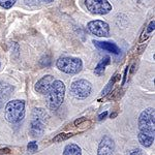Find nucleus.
I'll return each instance as SVG.
<instances>
[{"label": "nucleus", "mask_w": 155, "mask_h": 155, "mask_svg": "<svg viewBox=\"0 0 155 155\" xmlns=\"http://www.w3.org/2000/svg\"><path fill=\"white\" fill-rule=\"evenodd\" d=\"M155 134V110L148 107L139 117V134L137 139L142 146L150 147L154 143Z\"/></svg>", "instance_id": "f257e3e1"}, {"label": "nucleus", "mask_w": 155, "mask_h": 155, "mask_svg": "<svg viewBox=\"0 0 155 155\" xmlns=\"http://www.w3.org/2000/svg\"><path fill=\"white\" fill-rule=\"evenodd\" d=\"M47 95V104L50 110H57L61 106L65 95V85L60 80H54Z\"/></svg>", "instance_id": "f03ea898"}, {"label": "nucleus", "mask_w": 155, "mask_h": 155, "mask_svg": "<svg viewBox=\"0 0 155 155\" xmlns=\"http://www.w3.org/2000/svg\"><path fill=\"white\" fill-rule=\"evenodd\" d=\"M5 119L11 123H19L25 117V102L24 101L15 99L8 101L4 109Z\"/></svg>", "instance_id": "7ed1b4c3"}, {"label": "nucleus", "mask_w": 155, "mask_h": 155, "mask_svg": "<svg viewBox=\"0 0 155 155\" xmlns=\"http://www.w3.org/2000/svg\"><path fill=\"white\" fill-rule=\"evenodd\" d=\"M49 120V115L41 107L34 109L32 113V120H31V128L30 132L31 136L34 137H41L44 134L45 126Z\"/></svg>", "instance_id": "20e7f679"}, {"label": "nucleus", "mask_w": 155, "mask_h": 155, "mask_svg": "<svg viewBox=\"0 0 155 155\" xmlns=\"http://www.w3.org/2000/svg\"><path fill=\"white\" fill-rule=\"evenodd\" d=\"M57 68L68 74H76L82 71L83 63L81 59L74 57H61L56 62Z\"/></svg>", "instance_id": "39448f33"}, {"label": "nucleus", "mask_w": 155, "mask_h": 155, "mask_svg": "<svg viewBox=\"0 0 155 155\" xmlns=\"http://www.w3.org/2000/svg\"><path fill=\"white\" fill-rule=\"evenodd\" d=\"M92 90V85L89 81L84 79L74 81L71 86V93L77 99H83L89 96Z\"/></svg>", "instance_id": "423d86ee"}, {"label": "nucleus", "mask_w": 155, "mask_h": 155, "mask_svg": "<svg viewBox=\"0 0 155 155\" xmlns=\"http://www.w3.org/2000/svg\"><path fill=\"white\" fill-rule=\"evenodd\" d=\"M85 5L93 15H107L112 11V5L107 0H85Z\"/></svg>", "instance_id": "0eeeda50"}, {"label": "nucleus", "mask_w": 155, "mask_h": 155, "mask_svg": "<svg viewBox=\"0 0 155 155\" xmlns=\"http://www.w3.org/2000/svg\"><path fill=\"white\" fill-rule=\"evenodd\" d=\"M87 28L92 34L99 37H107L109 36L110 33V26L107 22L101 21V20H94V21H90Z\"/></svg>", "instance_id": "6e6552de"}, {"label": "nucleus", "mask_w": 155, "mask_h": 155, "mask_svg": "<svg viewBox=\"0 0 155 155\" xmlns=\"http://www.w3.org/2000/svg\"><path fill=\"white\" fill-rule=\"evenodd\" d=\"M115 143L110 137L104 136L99 143L97 155H114Z\"/></svg>", "instance_id": "1a4fd4ad"}, {"label": "nucleus", "mask_w": 155, "mask_h": 155, "mask_svg": "<svg viewBox=\"0 0 155 155\" xmlns=\"http://www.w3.org/2000/svg\"><path fill=\"white\" fill-rule=\"evenodd\" d=\"M53 82H54V77L51 76V74H47V76L42 77L35 84L34 89H35V91L38 92V93L42 94V95H46V94L48 93L50 87H51Z\"/></svg>", "instance_id": "9d476101"}, {"label": "nucleus", "mask_w": 155, "mask_h": 155, "mask_svg": "<svg viewBox=\"0 0 155 155\" xmlns=\"http://www.w3.org/2000/svg\"><path fill=\"white\" fill-rule=\"evenodd\" d=\"M93 44L95 45L96 48L104 50V51L111 52L113 54H119L120 53V49L114 42H110V41H93Z\"/></svg>", "instance_id": "9b49d317"}, {"label": "nucleus", "mask_w": 155, "mask_h": 155, "mask_svg": "<svg viewBox=\"0 0 155 155\" xmlns=\"http://www.w3.org/2000/svg\"><path fill=\"white\" fill-rule=\"evenodd\" d=\"M110 60H111V58H110L109 56H106V57H104L101 61H99V63L97 64L95 69H94V72H95L97 76H101V74H104L107 65H109L110 64Z\"/></svg>", "instance_id": "f8f14e48"}, {"label": "nucleus", "mask_w": 155, "mask_h": 155, "mask_svg": "<svg viewBox=\"0 0 155 155\" xmlns=\"http://www.w3.org/2000/svg\"><path fill=\"white\" fill-rule=\"evenodd\" d=\"M63 155H82L81 148L76 144H68L64 148Z\"/></svg>", "instance_id": "ddd939ff"}, {"label": "nucleus", "mask_w": 155, "mask_h": 155, "mask_svg": "<svg viewBox=\"0 0 155 155\" xmlns=\"http://www.w3.org/2000/svg\"><path fill=\"white\" fill-rule=\"evenodd\" d=\"M117 79H118V74H115V77L113 78V79L110 80V82L107 83V85L106 86V88H104V89L101 91V95H102V96H104V95H107V93H110V91H111L112 88H113L114 84L116 83Z\"/></svg>", "instance_id": "4468645a"}, {"label": "nucleus", "mask_w": 155, "mask_h": 155, "mask_svg": "<svg viewBox=\"0 0 155 155\" xmlns=\"http://www.w3.org/2000/svg\"><path fill=\"white\" fill-rule=\"evenodd\" d=\"M154 25H155V22H154V20L153 21H151L150 22V24L148 25V27H147V29H146V33H143V36L141 37V41H143L144 39H147L149 37V34H151L152 32L154 31Z\"/></svg>", "instance_id": "2eb2a0df"}, {"label": "nucleus", "mask_w": 155, "mask_h": 155, "mask_svg": "<svg viewBox=\"0 0 155 155\" xmlns=\"http://www.w3.org/2000/svg\"><path fill=\"white\" fill-rule=\"evenodd\" d=\"M74 136V134L69 132V134H59L53 139V142H62V141H66L67 139H69L71 137Z\"/></svg>", "instance_id": "dca6fc26"}, {"label": "nucleus", "mask_w": 155, "mask_h": 155, "mask_svg": "<svg viewBox=\"0 0 155 155\" xmlns=\"http://www.w3.org/2000/svg\"><path fill=\"white\" fill-rule=\"evenodd\" d=\"M17 0H0V6L3 8H11Z\"/></svg>", "instance_id": "f3484780"}, {"label": "nucleus", "mask_w": 155, "mask_h": 155, "mask_svg": "<svg viewBox=\"0 0 155 155\" xmlns=\"http://www.w3.org/2000/svg\"><path fill=\"white\" fill-rule=\"evenodd\" d=\"M27 148H28L29 151L35 152V151H37V149H38V146H37L36 142H30L28 144V146H27Z\"/></svg>", "instance_id": "a211bd4d"}, {"label": "nucleus", "mask_w": 155, "mask_h": 155, "mask_svg": "<svg viewBox=\"0 0 155 155\" xmlns=\"http://www.w3.org/2000/svg\"><path fill=\"white\" fill-rule=\"evenodd\" d=\"M125 155H144V153L141 149H134V150L127 151Z\"/></svg>", "instance_id": "6ab92c4d"}, {"label": "nucleus", "mask_w": 155, "mask_h": 155, "mask_svg": "<svg viewBox=\"0 0 155 155\" xmlns=\"http://www.w3.org/2000/svg\"><path fill=\"white\" fill-rule=\"evenodd\" d=\"M84 121H86V118H81V119H78L74 121V125L78 126V125H80L81 123H83Z\"/></svg>", "instance_id": "aec40b11"}, {"label": "nucleus", "mask_w": 155, "mask_h": 155, "mask_svg": "<svg viewBox=\"0 0 155 155\" xmlns=\"http://www.w3.org/2000/svg\"><path fill=\"white\" fill-rule=\"evenodd\" d=\"M107 115V111H106V112H104V113L101 114V115H99V116H98V120H102V119H104V117H106Z\"/></svg>", "instance_id": "412c9836"}, {"label": "nucleus", "mask_w": 155, "mask_h": 155, "mask_svg": "<svg viewBox=\"0 0 155 155\" xmlns=\"http://www.w3.org/2000/svg\"><path fill=\"white\" fill-rule=\"evenodd\" d=\"M45 1H47V2H52V1H54V0H45Z\"/></svg>", "instance_id": "4be33fe9"}, {"label": "nucleus", "mask_w": 155, "mask_h": 155, "mask_svg": "<svg viewBox=\"0 0 155 155\" xmlns=\"http://www.w3.org/2000/svg\"><path fill=\"white\" fill-rule=\"evenodd\" d=\"M141 1H146V0H141Z\"/></svg>", "instance_id": "5701e85b"}, {"label": "nucleus", "mask_w": 155, "mask_h": 155, "mask_svg": "<svg viewBox=\"0 0 155 155\" xmlns=\"http://www.w3.org/2000/svg\"><path fill=\"white\" fill-rule=\"evenodd\" d=\"M0 155H3V154H0Z\"/></svg>", "instance_id": "b1692460"}]
</instances>
